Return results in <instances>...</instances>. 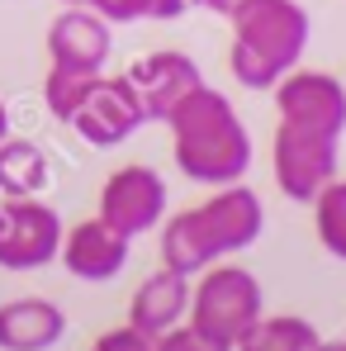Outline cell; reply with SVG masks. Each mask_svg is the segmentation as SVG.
<instances>
[{"mask_svg":"<svg viewBox=\"0 0 346 351\" xmlns=\"http://www.w3.org/2000/svg\"><path fill=\"white\" fill-rule=\"evenodd\" d=\"M62 123H71V133L81 143H90V147H119V143H128L147 123V114H143L138 90H133L128 76H105L100 71L81 90V100L71 105V114Z\"/></svg>","mask_w":346,"mask_h":351,"instance_id":"5","label":"cell"},{"mask_svg":"<svg viewBox=\"0 0 346 351\" xmlns=\"http://www.w3.org/2000/svg\"><path fill=\"white\" fill-rule=\"evenodd\" d=\"M90 351H152V337L123 323V328H110V332H100Z\"/></svg>","mask_w":346,"mask_h":351,"instance_id":"21","label":"cell"},{"mask_svg":"<svg viewBox=\"0 0 346 351\" xmlns=\"http://www.w3.org/2000/svg\"><path fill=\"white\" fill-rule=\"evenodd\" d=\"M266 228V204L256 190H247L242 180L214 185V195L204 204L180 209L162 228V266L199 276L204 266L223 261L232 252H247Z\"/></svg>","mask_w":346,"mask_h":351,"instance_id":"2","label":"cell"},{"mask_svg":"<svg viewBox=\"0 0 346 351\" xmlns=\"http://www.w3.org/2000/svg\"><path fill=\"white\" fill-rule=\"evenodd\" d=\"M152 351H232V347L214 342L209 332H199V328H190V323H180V328H171V332L152 337Z\"/></svg>","mask_w":346,"mask_h":351,"instance_id":"20","label":"cell"},{"mask_svg":"<svg viewBox=\"0 0 346 351\" xmlns=\"http://www.w3.org/2000/svg\"><path fill=\"white\" fill-rule=\"evenodd\" d=\"M185 313H190V276L162 266L157 276H147L138 285L133 304H128V328H138L147 337H162V332L185 323Z\"/></svg>","mask_w":346,"mask_h":351,"instance_id":"13","label":"cell"},{"mask_svg":"<svg viewBox=\"0 0 346 351\" xmlns=\"http://www.w3.org/2000/svg\"><path fill=\"white\" fill-rule=\"evenodd\" d=\"M62 219L38 195H19L0 204V266L5 271H38L58 261Z\"/></svg>","mask_w":346,"mask_h":351,"instance_id":"7","label":"cell"},{"mask_svg":"<svg viewBox=\"0 0 346 351\" xmlns=\"http://www.w3.org/2000/svg\"><path fill=\"white\" fill-rule=\"evenodd\" d=\"M86 5L110 24H138V19L166 24V19H180L190 10V0H86Z\"/></svg>","mask_w":346,"mask_h":351,"instance_id":"18","label":"cell"},{"mask_svg":"<svg viewBox=\"0 0 346 351\" xmlns=\"http://www.w3.org/2000/svg\"><path fill=\"white\" fill-rule=\"evenodd\" d=\"M223 19L232 24L228 71L247 90H271L289 66H299L313 34L299 0H237Z\"/></svg>","mask_w":346,"mask_h":351,"instance_id":"3","label":"cell"},{"mask_svg":"<svg viewBox=\"0 0 346 351\" xmlns=\"http://www.w3.org/2000/svg\"><path fill=\"white\" fill-rule=\"evenodd\" d=\"M313 347H318V328L304 313H266V308L232 342V351H313Z\"/></svg>","mask_w":346,"mask_h":351,"instance_id":"16","label":"cell"},{"mask_svg":"<svg viewBox=\"0 0 346 351\" xmlns=\"http://www.w3.org/2000/svg\"><path fill=\"white\" fill-rule=\"evenodd\" d=\"M53 180L48 167V152L34 143V138H0V195L5 199H19V195H43Z\"/></svg>","mask_w":346,"mask_h":351,"instance_id":"15","label":"cell"},{"mask_svg":"<svg viewBox=\"0 0 346 351\" xmlns=\"http://www.w3.org/2000/svg\"><path fill=\"white\" fill-rule=\"evenodd\" d=\"M95 76H100V71H95ZM95 76H81V71L48 66V81H43V105L53 110V119H66V114H71V105L81 100V90H86Z\"/></svg>","mask_w":346,"mask_h":351,"instance_id":"19","label":"cell"},{"mask_svg":"<svg viewBox=\"0 0 346 351\" xmlns=\"http://www.w3.org/2000/svg\"><path fill=\"white\" fill-rule=\"evenodd\" d=\"M62 5H86V0H62Z\"/></svg>","mask_w":346,"mask_h":351,"instance_id":"25","label":"cell"},{"mask_svg":"<svg viewBox=\"0 0 346 351\" xmlns=\"http://www.w3.org/2000/svg\"><path fill=\"white\" fill-rule=\"evenodd\" d=\"M166 128L180 176L199 185H232L251 171V133L223 90L199 81L166 114Z\"/></svg>","mask_w":346,"mask_h":351,"instance_id":"1","label":"cell"},{"mask_svg":"<svg viewBox=\"0 0 346 351\" xmlns=\"http://www.w3.org/2000/svg\"><path fill=\"white\" fill-rule=\"evenodd\" d=\"M128 252H133V237H123L119 228H110L100 214L95 219H81L71 228H62V247H58V261L86 285H105L123 276L128 266Z\"/></svg>","mask_w":346,"mask_h":351,"instance_id":"11","label":"cell"},{"mask_svg":"<svg viewBox=\"0 0 346 351\" xmlns=\"http://www.w3.org/2000/svg\"><path fill=\"white\" fill-rule=\"evenodd\" d=\"M271 90H275V110L285 123H304V128H318L332 138L346 133V81H337L332 71L289 66Z\"/></svg>","mask_w":346,"mask_h":351,"instance_id":"9","label":"cell"},{"mask_svg":"<svg viewBox=\"0 0 346 351\" xmlns=\"http://www.w3.org/2000/svg\"><path fill=\"white\" fill-rule=\"evenodd\" d=\"M313 228L328 256L346 261V180H328L313 195Z\"/></svg>","mask_w":346,"mask_h":351,"instance_id":"17","label":"cell"},{"mask_svg":"<svg viewBox=\"0 0 346 351\" xmlns=\"http://www.w3.org/2000/svg\"><path fill=\"white\" fill-rule=\"evenodd\" d=\"M266 308V294H261V280L247 271V266H204L199 280H190V313L185 323L209 332L214 342L232 347L242 337V328Z\"/></svg>","mask_w":346,"mask_h":351,"instance_id":"4","label":"cell"},{"mask_svg":"<svg viewBox=\"0 0 346 351\" xmlns=\"http://www.w3.org/2000/svg\"><path fill=\"white\" fill-rule=\"evenodd\" d=\"M66 337V313L53 299L24 294L0 304V351H53Z\"/></svg>","mask_w":346,"mask_h":351,"instance_id":"14","label":"cell"},{"mask_svg":"<svg viewBox=\"0 0 346 351\" xmlns=\"http://www.w3.org/2000/svg\"><path fill=\"white\" fill-rule=\"evenodd\" d=\"M313 351H346V342H323V337H318V347Z\"/></svg>","mask_w":346,"mask_h":351,"instance_id":"23","label":"cell"},{"mask_svg":"<svg viewBox=\"0 0 346 351\" xmlns=\"http://www.w3.org/2000/svg\"><path fill=\"white\" fill-rule=\"evenodd\" d=\"M114 24L100 19L90 5H71L62 10L48 29V66H62V71H81V76H95L105 71L110 62V48H114Z\"/></svg>","mask_w":346,"mask_h":351,"instance_id":"12","label":"cell"},{"mask_svg":"<svg viewBox=\"0 0 346 351\" xmlns=\"http://www.w3.org/2000/svg\"><path fill=\"white\" fill-rule=\"evenodd\" d=\"M337 143L332 133H318V128H304V123H285L275 128V143H271V162H275V185L285 190L289 199H304L313 204V195L337 180Z\"/></svg>","mask_w":346,"mask_h":351,"instance_id":"6","label":"cell"},{"mask_svg":"<svg viewBox=\"0 0 346 351\" xmlns=\"http://www.w3.org/2000/svg\"><path fill=\"white\" fill-rule=\"evenodd\" d=\"M128 81H133V90H138V105H143V114L147 123H166L175 105L204 81V71H199V62L190 58V53H180V48H162V53H147V58H138L128 71H123Z\"/></svg>","mask_w":346,"mask_h":351,"instance_id":"10","label":"cell"},{"mask_svg":"<svg viewBox=\"0 0 346 351\" xmlns=\"http://www.w3.org/2000/svg\"><path fill=\"white\" fill-rule=\"evenodd\" d=\"M10 133V110H5V100H0V138Z\"/></svg>","mask_w":346,"mask_h":351,"instance_id":"24","label":"cell"},{"mask_svg":"<svg viewBox=\"0 0 346 351\" xmlns=\"http://www.w3.org/2000/svg\"><path fill=\"white\" fill-rule=\"evenodd\" d=\"M100 219L123 237L152 233L166 219V180L147 162H128L100 185Z\"/></svg>","mask_w":346,"mask_h":351,"instance_id":"8","label":"cell"},{"mask_svg":"<svg viewBox=\"0 0 346 351\" xmlns=\"http://www.w3.org/2000/svg\"><path fill=\"white\" fill-rule=\"evenodd\" d=\"M190 5H199V10H214V14H228L237 0H190Z\"/></svg>","mask_w":346,"mask_h":351,"instance_id":"22","label":"cell"}]
</instances>
